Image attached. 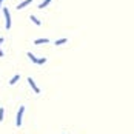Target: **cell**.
Instances as JSON below:
<instances>
[{
    "instance_id": "cell-12",
    "label": "cell",
    "mask_w": 134,
    "mask_h": 134,
    "mask_svg": "<svg viewBox=\"0 0 134 134\" xmlns=\"http://www.w3.org/2000/svg\"><path fill=\"white\" fill-rule=\"evenodd\" d=\"M45 62H46V59H39V62H37V63H39V65H42V63H45Z\"/></svg>"
},
{
    "instance_id": "cell-2",
    "label": "cell",
    "mask_w": 134,
    "mask_h": 134,
    "mask_svg": "<svg viewBox=\"0 0 134 134\" xmlns=\"http://www.w3.org/2000/svg\"><path fill=\"white\" fill-rule=\"evenodd\" d=\"M23 111H25V108L20 106V110H18V114H17V126L22 125V114H23Z\"/></svg>"
},
{
    "instance_id": "cell-8",
    "label": "cell",
    "mask_w": 134,
    "mask_h": 134,
    "mask_svg": "<svg viewBox=\"0 0 134 134\" xmlns=\"http://www.w3.org/2000/svg\"><path fill=\"white\" fill-rule=\"evenodd\" d=\"M17 80H18V76H14L12 79H11V85H14V83H16Z\"/></svg>"
},
{
    "instance_id": "cell-13",
    "label": "cell",
    "mask_w": 134,
    "mask_h": 134,
    "mask_svg": "<svg viewBox=\"0 0 134 134\" xmlns=\"http://www.w3.org/2000/svg\"><path fill=\"white\" fill-rule=\"evenodd\" d=\"M2 55H3V53H2V51H0V57H2Z\"/></svg>"
},
{
    "instance_id": "cell-15",
    "label": "cell",
    "mask_w": 134,
    "mask_h": 134,
    "mask_svg": "<svg viewBox=\"0 0 134 134\" xmlns=\"http://www.w3.org/2000/svg\"><path fill=\"white\" fill-rule=\"evenodd\" d=\"M2 2H3V0H0V5H2Z\"/></svg>"
},
{
    "instance_id": "cell-7",
    "label": "cell",
    "mask_w": 134,
    "mask_h": 134,
    "mask_svg": "<svg viewBox=\"0 0 134 134\" xmlns=\"http://www.w3.org/2000/svg\"><path fill=\"white\" fill-rule=\"evenodd\" d=\"M49 2H51V0H45V2L39 6V8H45V6H48V5H49Z\"/></svg>"
},
{
    "instance_id": "cell-14",
    "label": "cell",
    "mask_w": 134,
    "mask_h": 134,
    "mask_svg": "<svg viewBox=\"0 0 134 134\" xmlns=\"http://www.w3.org/2000/svg\"><path fill=\"white\" fill-rule=\"evenodd\" d=\"M2 42H3V39H0V43H2Z\"/></svg>"
},
{
    "instance_id": "cell-6",
    "label": "cell",
    "mask_w": 134,
    "mask_h": 134,
    "mask_svg": "<svg viewBox=\"0 0 134 134\" xmlns=\"http://www.w3.org/2000/svg\"><path fill=\"white\" fill-rule=\"evenodd\" d=\"M28 57L31 59V60L34 62V63H37V62H39V59H36V57H34V54H31V53H28Z\"/></svg>"
},
{
    "instance_id": "cell-9",
    "label": "cell",
    "mask_w": 134,
    "mask_h": 134,
    "mask_svg": "<svg viewBox=\"0 0 134 134\" xmlns=\"http://www.w3.org/2000/svg\"><path fill=\"white\" fill-rule=\"evenodd\" d=\"M31 20L34 22L36 25H40V22H39V20H37V18H36V16H31Z\"/></svg>"
},
{
    "instance_id": "cell-10",
    "label": "cell",
    "mask_w": 134,
    "mask_h": 134,
    "mask_svg": "<svg viewBox=\"0 0 134 134\" xmlns=\"http://www.w3.org/2000/svg\"><path fill=\"white\" fill-rule=\"evenodd\" d=\"M65 42H66V39H60V40L55 42V45H62V43H65Z\"/></svg>"
},
{
    "instance_id": "cell-1",
    "label": "cell",
    "mask_w": 134,
    "mask_h": 134,
    "mask_svg": "<svg viewBox=\"0 0 134 134\" xmlns=\"http://www.w3.org/2000/svg\"><path fill=\"white\" fill-rule=\"evenodd\" d=\"M3 12H5V17H6V29H11V17H9V11L8 9H3Z\"/></svg>"
},
{
    "instance_id": "cell-11",
    "label": "cell",
    "mask_w": 134,
    "mask_h": 134,
    "mask_svg": "<svg viewBox=\"0 0 134 134\" xmlns=\"http://www.w3.org/2000/svg\"><path fill=\"white\" fill-rule=\"evenodd\" d=\"M3 111H5V110H3V108H0V122L3 120Z\"/></svg>"
},
{
    "instance_id": "cell-3",
    "label": "cell",
    "mask_w": 134,
    "mask_h": 134,
    "mask_svg": "<svg viewBox=\"0 0 134 134\" xmlns=\"http://www.w3.org/2000/svg\"><path fill=\"white\" fill-rule=\"evenodd\" d=\"M28 82H29V85H31V86H32V89H34V91H36V92H40V89H39V88H37V86H36V83H34V80H32V79H28Z\"/></svg>"
},
{
    "instance_id": "cell-5",
    "label": "cell",
    "mask_w": 134,
    "mask_h": 134,
    "mask_svg": "<svg viewBox=\"0 0 134 134\" xmlns=\"http://www.w3.org/2000/svg\"><path fill=\"white\" fill-rule=\"evenodd\" d=\"M49 40L48 39H39V40H36V45H42V43H48Z\"/></svg>"
},
{
    "instance_id": "cell-4",
    "label": "cell",
    "mask_w": 134,
    "mask_h": 134,
    "mask_svg": "<svg viewBox=\"0 0 134 134\" xmlns=\"http://www.w3.org/2000/svg\"><path fill=\"white\" fill-rule=\"evenodd\" d=\"M29 3H31V0H25L23 3H20V5H17V9H22V8H23V6L29 5Z\"/></svg>"
}]
</instances>
